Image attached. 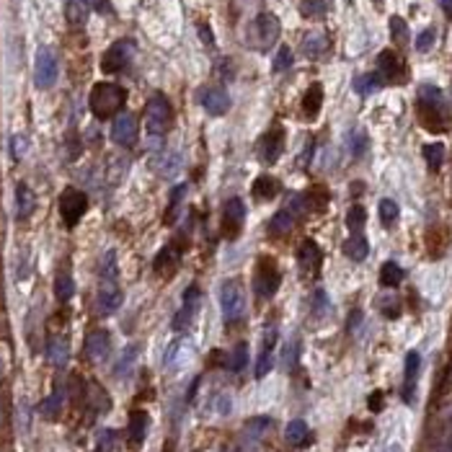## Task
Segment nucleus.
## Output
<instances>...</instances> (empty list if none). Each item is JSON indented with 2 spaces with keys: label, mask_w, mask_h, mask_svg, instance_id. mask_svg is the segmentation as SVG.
Wrapping results in <instances>:
<instances>
[{
  "label": "nucleus",
  "mask_w": 452,
  "mask_h": 452,
  "mask_svg": "<svg viewBox=\"0 0 452 452\" xmlns=\"http://www.w3.org/2000/svg\"><path fill=\"white\" fill-rule=\"evenodd\" d=\"M111 351V333L106 328H96L86 338V354L91 362H104Z\"/></svg>",
  "instance_id": "obj_19"
},
{
  "label": "nucleus",
  "mask_w": 452,
  "mask_h": 452,
  "mask_svg": "<svg viewBox=\"0 0 452 452\" xmlns=\"http://www.w3.org/2000/svg\"><path fill=\"white\" fill-rule=\"evenodd\" d=\"M148 426H150V416L148 411H132L129 413V426H127V437H129V445L132 447H140L148 437Z\"/></svg>",
  "instance_id": "obj_23"
},
{
  "label": "nucleus",
  "mask_w": 452,
  "mask_h": 452,
  "mask_svg": "<svg viewBox=\"0 0 452 452\" xmlns=\"http://www.w3.org/2000/svg\"><path fill=\"white\" fill-rule=\"evenodd\" d=\"M279 34H282V26H279V19L274 14L256 16V21H253L248 29L251 41H253V47L258 49H269L271 44H277Z\"/></svg>",
  "instance_id": "obj_6"
},
{
  "label": "nucleus",
  "mask_w": 452,
  "mask_h": 452,
  "mask_svg": "<svg viewBox=\"0 0 452 452\" xmlns=\"http://www.w3.org/2000/svg\"><path fill=\"white\" fill-rule=\"evenodd\" d=\"M297 261H300V269L308 271V274H316L318 269H321V261H323V253H321V248H318L316 241H303V246H300V253H297Z\"/></svg>",
  "instance_id": "obj_22"
},
{
  "label": "nucleus",
  "mask_w": 452,
  "mask_h": 452,
  "mask_svg": "<svg viewBox=\"0 0 452 452\" xmlns=\"http://www.w3.org/2000/svg\"><path fill=\"white\" fill-rule=\"evenodd\" d=\"M34 207H36V196L34 191H31V186L29 184L21 181L19 186H16V220H29V217L34 215Z\"/></svg>",
  "instance_id": "obj_24"
},
{
  "label": "nucleus",
  "mask_w": 452,
  "mask_h": 452,
  "mask_svg": "<svg viewBox=\"0 0 452 452\" xmlns=\"http://www.w3.org/2000/svg\"><path fill=\"white\" fill-rule=\"evenodd\" d=\"M199 34H202L204 44H209V47H212V31H207V26H199Z\"/></svg>",
  "instance_id": "obj_58"
},
{
  "label": "nucleus",
  "mask_w": 452,
  "mask_h": 452,
  "mask_svg": "<svg viewBox=\"0 0 452 452\" xmlns=\"http://www.w3.org/2000/svg\"><path fill=\"white\" fill-rule=\"evenodd\" d=\"M132 57H135V41L132 39H119L114 41L111 47L104 52L101 57V70L109 75L114 73H122L132 65Z\"/></svg>",
  "instance_id": "obj_7"
},
{
  "label": "nucleus",
  "mask_w": 452,
  "mask_h": 452,
  "mask_svg": "<svg viewBox=\"0 0 452 452\" xmlns=\"http://www.w3.org/2000/svg\"><path fill=\"white\" fill-rule=\"evenodd\" d=\"M279 282H282V274L277 269V261L274 258H258L256 274H253V292H256L258 300L274 297V292L279 290Z\"/></svg>",
  "instance_id": "obj_4"
},
{
  "label": "nucleus",
  "mask_w": 452,
  "mask_h": 452,
  "mask_svg": "<svg viewBox=\"0 0 452 452\" xmlns=\"http://www.w3.org/2000/svg\"><path fill=\"white\" fill-rule=\"evenodd\" d=\"M19 413H21V429H24V432H29V406L21 403L19 406Z\"/></svg>",
  "instance_id": "obj_56"
},
{
  "label": "nucleus",
  "mask_w": 452,
  "mask_h": 452,
  "mask_svg": "<svg viewBox=\"0 0 452 452\" xmlns=\"http://www.w3.org/2000/svg\"><path fill=\"white\" fill-rule=\"evenodd\" d=\"M88 212V196L86 191L75 189V186H68V189L60 194V217L62 223L68 228H75L81 223L83 215Z\"/></svg>",
  "instance_id": "obj_5"
},
{
  "label": "nucleus",
  "mask_w": 452,
  "mask_h": 452,
  "mask_svg": "<svg viewBox=\"0 0 452 452\" xmlns=\"http://www.w3.org/2000/svg\"><path fill=\"white\" fill-rule=\"evenodd\" d=\"M271 429V418L269 416H256L251 418L248 424L243 426V432H241V445L243 450H253V447L266 437V432Z\"/></svg>",
  "instance_id": "obj_21"
},
{
  "label": "nucleus",
  "mask_w": 452,
  "mask_h": 452,
  "mask_svg": "<svg viewBox=\"0 0 452 452\" xmlns=\"http://www.w3.org/2000/svg\"><path fill=\"white\" fill-rule=\"evenodd\" d=\"M137 351H140V346L137 344H129L127 349L122 351V357H119V362L114 365V378H127L129 372H132V367H135L137 362Z\"/></svg>",
  "instance_id": "obj_34"
},
{
  "label": "nucleus",
  "mask_w": 452,
  "mask_h": 452,
  "mask_svg": "<svg viewBox=\"0 0 452 452\" xmlns=\"http://www.w3.org/2000/svg\"><path fill=\"white\" fill-rule=\"evenodd\" d=\"M199 104H202V109L207 111L209 116H223L225 111L230 109V96L225 88L220 86H207L199 94Z\"/></svg>",
  "instance_id": "obj_17"
},
{
  "label": "nucleus",
  "mask_w": 452,
  "mask_h": 452,
  "mask_svg": "<svg viewBox=\"0 0 452 452\" xmlns=\"http://www.w3.org/2000/svg\"><path fill=\"white\" fill-rule=\"evenodd\" d=\"M122 290L116 287V282H101L99 287V297H96V311L99 316H114L122 308Z\"/></svg>",
  "instance_id": "obj_18"
},
{
  "label": "nucleus",
  "mask_w": 452,
  "mask_h": 452,
  "mask_svg": "<svg viewBox=\"0 0 452 452\" xmlns=\"http://www.w3.org/2000/svg\"><path fill=\"white\" fill-rule=\"evenodd\" d=\"M403 277H406V271L401 269L396 261H385L383 269H380V284H383V287H398V284L403 282Z\"/></svg>",
  "instance_id": "obj_37"
},
{
  "label": "nucleus",
  "mask_w": 452,
  "mask_h": 452,
  "mask_svg": "<svg viewBox=\"0 0 452 452\" xmlns=\"http://www.w3.org/2000/svg\"><path fill=\"white\" fill-rule=\"evenodd\" d=\"M54 295H57L60 303H70V300H73L75 282H73V274H70L68 269H62L60 274H57V279H54Z\"/></svg>",
  "instance_id": "obj_32"
},
{
  "label": "nucleus",
  "mask_w": 452,
  "mask_h": 452,
  "mask_svg": "<svg viewBox=\"0 0 452 452\" xmlns=\"http://www.w3.org/2000/svg\"><path fill=\"white\" fill-rule=\"evenodd\" d=\"M62 403H65V393H62V388L57 385L47 398H44V403H41V413H44L47 418H57L62 411Z\"/></svg>",
  "instance_id": "obj_39"
},
{
  "label": "nucleus",
  "mask_w": 452,
  "mask_h": 452,
  "mask_svg": "<svg viewBox=\"0 0 452 452\" xmlns=\"http://www.w3.org/2000/svg\"><path fill=\"white\" fill-rule=\"evenodd\" d=\"M284 150V129L282 127H271L266 135L258 140V158L261 163L271 166V163H277L279 156H282Z\"/></svg>",
  "instance_id": "obj_12"
},
{
  "label": "nucleus",
  "mask_w": 452,
  "mask_h": 452,
  "mask_svg": "<svg viewBox=\"0 0 452 452\" xmlns=\"http://www.w3.org/2000/svg\"><path fill=\"white\" fill-rule=\"evenodd\" d=\"M243 220H246V204H243V199L233 196V199L225 204V212H223V230H225V236H228L230 241L241 236Z\"/></svg>",
  "instance_id": "obj_16"
},
{
  "label": "nucleus",
  "mask_w": 452,
  "mask_h": 452,
  "mask_svg": "<svg viewBox=\"0 0 452 452\" xmlns=\"http://www.w3.org/2000/svg\"><path fill=\"white\" fill-rule=\"evenodd\" d=\"M424 161L429 163V169L437 171L445 161V145L442 142H432V145H424Z\"/></svg>",
  "instance_id": "obj_45"
},
{
  "label": "nucleus",
  "mask_w": 452,
  "mask_h": 452,
  "mask_svg": "<svg viewBox=\"0 0 452 452\" xmlns=\"http://www.w3.org/2000/svg\"><path fill=\"white\" fill-rule=\"evenodd\" d=\"M26 145H29V140L24 135L11 137V156H14V161H21V158L26 156Z\"/></svg>",
  "instance_id": "obj_52"
},
{
  "label": "nucleus",
  "mask_w": 452,
  "mask_h": 452,
  "mask_svg": "<svg viewBox=\"0 0 452 452\" xmlns=\"http://www.w3.org/2000/svg\"><path fill=\"white\" fill-rule=\"evenodd\" d=\"M88 403H91V408H94L96 413H104V411H109V396H106V391H104L101 385L99 383H91L88 385Z\"/></svg>",
  "instance_id": "obj_40"
},
{
  "label": "nucleus",
  "mask_w": 452,
  "mask_h": 452,
  "mask_svg": "<svg viewBox=\"0 0 452 452\" xmlns=\"http://www.w3.org/2000/svg\"><path fill=\"white\" fill-rule=\"evenodd\" d=\"M189 354V341L186 338H176L174 344L169 346V351H166V359H163V365L169 367V370H174V367L181 365V359Z\"/></svg>",
  "instance_id": "obj_35"
},
{
  "label": "nucleus",
  "mask_w": 452,
  "mask_h": 452,
  "mask_svg": "<svg viewBox=\"0 0 452 452\" xmlns=\"http://www.w3.org/2000/svg\"><path fill=\"white\" fill-rule=\"evenodd\" d=\"M163 452H171V447H166V450H163Z\"/></svg>",
  "instance_id": "obj_61"
},
{
  "label": "nucleus",
  "mask_w": 452,
  "mask_h": 452,
  "mask_svg": "<svg viewBox=\"0 0 452 452\" xmlns=\"http://www.w3.org/2000/svg\"><path fill=\"white\" fill-rule=\"evenodd\" d=\"M124 101H127V91L116 83H96L91 88V96H88V106H91L96 119L119 116Z\"/></svg>",
  "instance_id": "obj_1"
},
{
  "label": "nucleus",
  "mask_w": 452,
  "mask_h": 452,
  "mask_svg": "<svg viewBox=\"0 0 452 452\" xmlns=\"http://www.w3.org/2000/svg\"><path fill=\"white\" fill-rule=\"evenodd\" d=\"M385 452H403V450H401L398 442H391V445H388V450H385Z\"/></svg>",
  "instance_id": "obj_60"
},
{
  "label": "nucleus",
  "mask_w": 452,
  "mask_h": 452,
  "mask_svg": "<svg viewBox=\"0 0 452 452\" xmlns=\"http://www.w3.org/2000/svg\"><path fill=\"white\" fill-rule=\"evenodd\" d=\"M171 124V104L166 96L156 94L145 106V127L150 137H163Z\"/></svg>",
  "instance_id": "obj_3"
},
{
  "label": "nucleus",
  "mask_w": 452,
  "mask_h": 452,
  "mask_svg": "<svg viewBox=\"0 0 452 452\" xmlns=\"http://www.w3.org/2000/svg\"><path fill=\"white\" fill-rule=\"evenodd\" d=\"M292 62H295V57H292V49L290 47H279L277 57H274V62H271V70H274V73H284V70L292 68Z\"/></svg>",
  "instance_id": "obj_48"
},
{
  "label": "nucleus",
  "mask_w": 452,
  "mask_h": 452,
  "mask_svg": "<svg viewBox=\"0 0 452 452\" xmlns=\"http://www.w3.org/2000/svg\"><path fill=\"white\" fill-rule=\"evenodd\" d=\"M277 326H266L263 331V338H261V349H258V357H256V380H263L269 375L271 370V354H274V346H277Z\"/></svg>",
  "instance_id": "obj_15"
},
{
  "label": "nucleus",
  "mask_w": 452,
  "mask_h": 452,
  "mask_svg": "<svg viewBox=\"0 0 452 452\" xmlns=\"http://www.w3.org/2000/svg\"><path fill=\"white\" fill-rule=\"evenodd\" d=\"M91 14V3L88 0H68L65 3V19L70 26H83Z\"/></svg>",
  "instance_id": "obj_28"
},
{
  "label": "nucleus",
  "mask_w": 452,
  "mask_h": 452,
  "mask_svg": "<svg viewBox=\"0 0 452 452\" xmlns=\"http://www.w3.org/2000/svg\"><path fill=\"white\" fill-rule=\"evenodd\" d=\"M140 135V127H137V119L132 114H119L114 116V124H111V140L122 148H132Z\"/></svg>",
  "instance_id": "obj_14"
},
{
  "label": "nucleus",
  "mask_w": 452,
  "mask_h": 452,
  "mask_svg": "<svg viewBox=\"0 0 452 452\" xmlns=\"http://www.w3.org/2000/svg\"><path fill=\"white\" fill-rule=\"evenodd\" d=\"M378 75L385 83H401L403 81V65H401L398 54L385 49V52L378 54Z\"/></svg>",
  "instance_id": "obj_20"
},
{
  "label": "nucleus",
  "mask_w": 452,
  "mask_h": 452,
  "mask_svg": "<svg viewBox=\"0 0 452 452\" xmlns=\"http://www.w3.org/2000/svg\"><path fill=\"white\" fill-rule=\"evenodd\" d=\"M303 52L308 54V57H313V60H318L321 54L328 52V39H326V34H308L305 36Z\"/></svg>",
  "instance_id": "obj_38"
},
{
  "label": "nucleus",
  "mask_w": 452,
  "mask_h": 452,
  "mask_svg": "<svg viewBox=\"0 0 452 452\" xmlns=\"http://www.w3.org/2000/svg\"><path fill=\"white\" fill-rule=\"evenodd\" d=\"M153 169H156L158 176H163V179H174V176L179 174V169H181V158H179V153L163 150V153H158V156L153 158Z\"/></svg>",
  "instance_id": "obj_26"
},
{
  "label": "nucleus",
  "mask_w": 452,
  "mask_h": 452,
  "mask_svg": "<svg viewBox=\"0 0 452 452\" xmlns=\"http://www.w3.org/2000/svg\"><path fill=\"white\" fill-rule=\"evenodd\" d=\"M57 75H60V65H57V54L49 47H41L36 52L34 60V83L36 88H52L57 83Z\"/></svg>",
  "instance_id": "obj_10"
},
{
  "label": "nucleus",
  "mask_w": 452,
  "mask_h": 452,
  "mask_svg": "<svg viewBox=\"0 0 452 452\" xmlns=\"http://www.w3.org/2000/svg\"><path fill=\"white\" fill-rule=\"evenodd\" d=\"M378 215H380V223H383L385 228H393L396 220H398V204L393 202V199H383L378 207Z\"/></svg>",
  "instance_id": "obj_44"
},
{
  "label": "nucleus",
  "mask_w": 452,
  "mask_h": 452,
  "mask_svg": "<svg viewBox=\"0 0 452 452\" xmlns=\"http://www.w3.org/2000/svg\"><path fill=\"white\" fill-rule=\"evenodd\" d=\"M346 145H349V153L354 158H362L367 153V135L362 132V129H351L349 135H346Z\"/></svg>",
  "instance_id": "obj_42"
},
{
  "label": "nucleus",
  "mask_w": 452,
  "mask_h": 452,
  "mask_svg": "<svg viewBox=\"0 0 452 452\" xmlns=\"http://www.w3.org/2000/svg\"><path fill=\"white\" fill-rule=\"evenodd\" d=\"M114 442H116V432H114V429H104V432L99 434V447H96V450L111 452V450H114Z\"/></svg>",
  "instance_id": "obj_54"
},
{
  "label": "nucleus",
  "mask_w": 452,
  "mask_h": 452,
  "mask_svg": "<svg viewBox=\"0 0 452 452\" xmlns=\"http://www.w3.org/2000/svg\"><path fill=\"white\" fill-rule=\"evenodd\" d=\"M0 421H3V411H0Z\"/></svg>",
  "instance_id": "obj_62"
},
{
  "label": "nucleus",
  "mask_w": 452,
  "mask_h": 452,
  "mask_svg": "<svg viewBox=\"0 0 452 452\" xmlns=\"http://www.w3.org/2000/svg\"><path fill=\"white\" fill-rule=\"evenodd\" d=\"M333 8V0H303L300 3V14L305 19H326Z\"/></svg>",
  "instance_id": "obj_33"
},
{
  "label": "nucleus",
  "mask_w": 452,
  "mask_h": 452,
  "mask_svg": "<svg viewBox=\"0 0 452 452\" xmlns=\"http://www.w3.org/2000/svg\"><path fill=\"white\" fill-rule=\"evenodd\" d=\"M246 362H248V346L246 344H238L236 349H233V354H230L228 359V367L233 372H241L246 367Z\"/></svg>",
  "instance_id": "obj_49"
},
{
  "label": "nucleus",
  "mask_w": 452,
  "mask_h": 452,
  "mask_svg": "<svg viewBox=\"0 0 452 452\" xmlns=\"http://www.w3.org/2000/svg\"><path fill=\"white\" fill-rule=\"evenodd\" d=\"M88 3H91V8H96L99 14H109V11H111L109 0H88Z\"/></svg>",
  "instance_id": "obj_57"
},
{
  "label": "nucleus",
  "mask_w": 452,
  "mask_h": 452,
  "mask_svg": "<svg viewBox=\"0 0 452 452\" xmlns=\"http://www.w3.org/2000/svg\"><path fill=\"white\" fill-rule=\"evenodd\" d=\"M370 253V243H367L365 233H351L349 241L344 243V256L351 261H365Z\"/></svg>",
  "instance_id": "obj_27"
},
{
  "label": "nucleus",
  "mask_w": 452,
  "mask_h": 452,
  "mask_svg": "<svg viewBox=\"0 0 452 452\" xmlns=\"http://www.w3.org/2000/svg\"><path fill=\"white\" fill-rule=\"evenodd\" d=\"M305 209H308V196L292 194L290 199H287V204L271 217V230H274V233H287V230H292V225L297 223V217L303 215Z\"/></svg>",
  "instance_id": "obj_11"
},
{
  "label": "nucleus",
  "mask_w": 452,
  "mask_h": 452,
  "mask_svg": "<svg viewBox=\"0 0 452 452\" xmlns=\"http://www.w3.org/2000/svg\"><path fill=\"white\" fill-rule=\"evenodd\" d=\"M321 104H323V88H321V83H313V86L305 91L303 114L308 116V119H316L318 111H321Z\"/></svg>",
  "instance_id": "obj_30"
},
{
  "label": "nucleus",
  "mask_w": 452,
  "mask_h": 452,
  "mask_svg": "<svg viewBox=\"0 0 452 452\" xmlns=\"http://www.w3.org/2000/svg\"><path fill=\"white\" fill-rule=\"evenodd\" d=\"M215 411L220 413V416H228L230 408H233V398H230L228 393H220V396H215Z\"/></svg>",
  "instance_id": "obj_55"
},
{
  "label": "nucleus",
  "mask_w": 452,
  "mask_h": 452,
  "mask_svg": "<svg viewBox=\"0 0 452 452\" xmlns=\"http://www.w3.org/2000/svg\"><path fill=\"white\" fill-rule=\"evenodd\" d=\"M418 372H421V354L418 351H408L403 365V388H401V398L408 406L413 403V396H416Z\"/></svg>",
  "instance_id": "obj_13"
},
{
  "label": "nucleus",
  "mask_w": 452,
  "mask_h": 452,
  "mask_svg": "<svg viewBox=\"0 0 452 452\" xmlns=\"http://www.w3.org/2000/svg\"><path fill=\"white\" fill-rule=\"evenodd\" d=\"M284 437H287V442L295 447H303L305 442H308V437H311V429H308V424H305L303 418H295V421H290L287 424V432H284Z\"/></svg>",
  "instance_id": "obj_36"
},
{
  "label": "nucleus",
  "mask_w": 452,
  "mask_h": 452,
  "mask_svg": "<svg viewBox=\"0 0 452 452\" xmlns=\"http://www.w3.org/2000/svg\"><path fill=\"white\" fill-rule=\"evenodd\" d=\"M94 452H101V450H94Z\"/></svg>",
  "instance_id": "obj_63"
},
{
  "label": "nucleus",
  "mask_w": 452,
  "mask_h": 452,
  "mask_svg": "<svg viewBox=\"0 0 452 452\" xmlns=\"http://www.w3.org/2000/svg\"><path fill=\"white\" fill-rule=\"evenodd\" d=\"M391 34L398 44H406V41H408V26H406V21L401 19V16H393L391 19Z\"/></svg>",
  "instance_id": "obj_50"
},
{
  "label": "nucleus",
  "mask_w": 452,
  "mask_h": 452,
  "mask_svg": "<svg viewBox=\"0 0 452 452\" xmlns=\"http://www.w3.org/2000/svg\"><path fill=\"white\" fill-rule=\"evenodd\" d=\"M434 39H437V31H434V29H424V31L416 36V52H429V49L434 47Z\"/></svg>",
  "instance_id": "obj_51"
},
{
  "label": "nucleus",
  "mask_w": 452,
  "mask_h": 452,
  "mask_svg": "<svg viewBox=\"0 0 452 452\" xmlns=\"http://www.w3.org/2000/svg\"><path fill=\"white\" fill-rule=\"evenodd\" d=\"M365 223H367L365 207H362V204H354V207H349V212H346V228H349L351 233H362Z\"/></svg>",
  "instance_id": "obj_43"
},
{
  "label": "nucleus",
  "mask_w": 452,
  "mask_h": 452,
  "mask_svg": "<svg viewBox=\"0 0 452 452\" xmlns=\"http://www.w3.org/2000/svg\"><path fill=\"white\" fill-rule=\"evenodd\" d=\"M199 303H202V292H199V284H189L186 292H184V300H181V308L179 313L174 316V331L176 333H181V331H189L191 323H194L196 313H199Z\"/></svg>",
  "instance_id": "obj_9"
},
{
  "label": "nucleus",
  "mask_w": 452,
  "mask_h": 452,
  "mask_svg": "<svg viewBox=\"0 0 452 452\" xmlns=\"http://www.w3.org/2000/svg\"><path fill=\"white\" fill-rule=\"evenodd\" d=\"M184 196H186V186H176L174 194H171L169 212H166V223H176V217H179V207H181Z\"/></svg>",
  "instance_id": "obj_47"
},
{
  "label": "nucleus",
  "mask_w": 452,
  "mask_h": 452,
  "mask_svg": "<svg viewBox=\"0 0 452 452\" xmlns=\"http://www.w3.org/2000/svg\"><path fill=\"white\" fill-rule=\"evenodd\" d=\"M385 81L380 78L378 73H367V75H359L357 81H354V91H357L359 96H370L375 94L378 88H383Z\"/></svg>",
  "instance_id": "obj_41"
},
{
  "label": "nucleus",
  "mask_w": 452,
  "mask_h": 452,
  "mask_svg": "<svg viewBox=\"0 0 452 452\" xmlns=\"http://www.w3.org/2000/svg\"><path fill=\"white\" fill-rule=\"evenodd\" d=\"M101 282H116V253L106 251L101 258Z\"/></svg>",
  "instance_id": "obj_46"
},
{
  "label": "nucleus",
  "mask_w": 452,
  "mask_h": 452,
  "mask_svg": "<svg viewBox=\"0 0 452 452\" xmlns=\"http://www.w3.org/2000/svg\"><path fill=\"white\" fill-rule=\"evenodd\" d=\"M220 308L225 323H238L246 313V284L241 279H228L220 290Z\"/></svg>",
  "instance_id": "obj_2"
},
{
  "label": "nucleus",
  "mask_w": 452,
  "mask_h": 452,
  "mask_svg": "<svg viewBox=\"0 0 452 452\" xmlns=\"http://www.w3.org/2000/svg\"><path fill=\"white\" fill-rule=\"evenodd\" d=\"M439 6L447 14V19H452V0H439Z\"/></svg>",
  "instance_id": "obj_59"
},
{
  "label": "nucleus",
  "mask_w": 452,
  "mask_h": 452,
  "mask_svg": "<svg viewBox=\"0 0 452 452\" xmlns=\"http://www.w3.org/2000/svg\"><path fill=\"white\" fill-rule=\"evenodd\" d=\"M279 189H282V184L269 174H261L256 181H253V196H256V199H271V196L279 194Z\"/></svg>",
  "instance_id": "obj_31"
},
{
  "label": "nucleus",
  "mask_w": 452,
  "mask_h": 452,
  "mask_svg": "<svg viewBox=\"0 0 452 452\" xmlns=\"http://www.w3.org/2000/svg\"><path fill=\"white\" fill-rule=\"evenodd\" d=\"M70 357V346L62 336H52L47 344V359L52 362L54 367H65Z\"/></svg>",
  "instance_id": "obj_29"
},
{
  "label": "nucleus",
  "mask_w": 452,
  "mask_h": 452,
  "mask_svg": "<svg viewBox=\"0 0 452 452\" xmlns=\"http://www.w3.org/2000/svg\"><path fill=\"white\" fill-rule=\"evenodd\" d=\"M418 101H421V111H424V119L429 122V129H437L434 122H442L447 116V104L442 91L437 86H421L418 88Z\"/></svg>",
  "instance_id": "obj_8"
},
{
  "label": "nucleus",
  "mask_w": 452,
  "mask_h": 452,
  "mask_svg": "<svg viewBox=\"0 0 452 452\" xmlns=\"http://www.w3.org/2000/svg\"><path fill=\"white\" fill-rule=\"evenodd\" d=\"M179 258H181V251L176 248V243H171L156 256V261H153V269H156L161 277H171V274L176 271V266H179Z\"/></svg>",
  "instance_id": "obj_25"
},
{
  "label": "nucleus",
  "mask_w": 452,
  "mask_h": 452,
  "mask_svg": "<svg viewBox=\"0 0 452 452\" xmlns=\"http://www.w3.org/2000/svg\"><path fill=\"white\" fill-rule=\"evenodd\" d=\"M313 311H316L318 316L331 313V303H328V297H326L323 290H316V295H313Z\"/></svg>",
  "instance_id": "obj_53"
}]
</instances>
